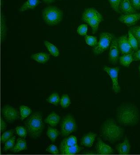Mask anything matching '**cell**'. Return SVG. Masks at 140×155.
<instances>
[{"mask_svg":"<svg viewBox=\"0 0 140 155\" xmlns=\"http://www.w3.org/2000/svg\"><path fill=\"white\" fill-rule=\"evenodd\" d=\"M117 119L119 123L124 126L135 125L139 120L138 109L131 104L122 105L118 109Z\"/></svg>","mask_w":140,"mask_h":155,"instance_id":"6da1fadb","label":"cell"},{"mask_svg":"<svg viewBox=\"0 0 140 155\" xmlns=\"http://www.w3.org/2000/svg\"><path fill=\"white\" fill-rule=\"evenodd\" d=\"M123 129L112 119L105 122L101 127L103 137L108 141L114 143L121 139L123 135Z\"/></svg>","mask_w":140,"mask_h":155,"instance_id":"7a4b0ae2","label":"cell"},{"mask_svg":"<svg viewBox=\"0 0 140 155\" xmlns=\"http://www.w3.org/2000/svg\"><path fill=\"white\" fill-rule=\"evenodd\" d=\"M28 134L32 137H40L43 128L42 115L40 113H35L29 117L25 122Z\"/></svg>","mask_w":140,"mask_h":155,"instance_id":"3957f363","label":"cell"},{"mask_svg":"<svg viewBox=\"0 0 140 155\" xmlns=\"http://www.w3.org/2000/svg\"><path fill=\"white\" fill-rule=\"evenodd\" d=\"M82 18L85 22L90 25L94 34L97 32L99 24L103 20L102 15L94 8L86 9L83 13Z\"/></svg>","mask_w":140,"mask_h":155,"instance_id":"277c9868","label":"cell"},{"mask_svg":"<svg viewBox=\"0 0 140 155\" xmlns=\"http://www.w3.org/2000/svg\"><path fill=\"white\" fill-rule=\"evenodd\" d=\"M43 21L49 25H55L62 21L63 12L58 8L50 6L42 11Z\"/></svg>","mask_w":140,"mask_h":155,"instance_id":"5b68a950","label":"cell"},{"mask_svg":"<svg viewBox=\"0 0 140 155\" xmlns=\"http://www.w3.org/2000/svg\"><path fill=\"white\" fill-rule=\"evenodd\" d=\"M114 36L108 32L103 33L100 35V39L97 45L93 48L94 53L96 54H102L110 46Z\"/></svg>","mask_w":140,"mask_h":155,"instance_id":"8992f818","label":"cell"},{"mask_svg":"<svg viewBox=\"0 0 140 155\" xmlns=\"http://www.w3.org/2000/svg\"><path fill=\"white\" fill-rule=\"evenodd\" d=\"M77 124L74 118L71 115H68L63 118L61 124V134L67 137L76 131Z\"/></svg>","mask_w":140,"mask_h":155,"instance_id":"52a82bcc","label":"cell"},{"mask_svg":"<svg viewBox=\"0 0 140 155\" xmlns=\"http://www.w3.org/2000/svg\"><path fill=\"white\" fill-rule=\"evenodd\" d=\"M103 70L109 75L112 80L113 84V90L114 93L118 94L121 91V88L118 82V74H119V67L110 68L105 66Z\"/></svg>","mask_w":140,"mask_h":155,"instance_id":"ba28073f","label":"cell"},{"mask_svg":"<svg viewBox=\"0 0 140 155\" xmlns=\"http://www.w3.org/2000/svg\"><path fill=\"white\" fill-rule=\"evenodd\" d=\"M118 41L119 51L121 54L125 55L134 53V50L129 43L128 37L127 35L121 36L118 39Z\"/></svg>","mask_w":140,"mask_h":155,"instance_id":"9c48e42d","label":"cell"},{"mask_svg":"<svg viewBox=\"0 0 140 155\" xmlns=\"http://www.w3.org/2000/svg\"><path fill=\"white\" fill-rule=\"evenodd\" d=\"M119 49L118 39L113 37L110 46V50L109 54V60L113 65L117 64L119 58Z\"/></svg>","mask_w":140,"mask_h":155,"instance_id":"30bf717a","label":"cell"},{"mask_svg":"<svg viewBox=\"0 0 140 155\" xmlns=\"http://www.w3.org/2000/svg\"><path fill=\"white\" fill-rule=\"evenodd\" d=\"M2 113L5 119L9 123L13 122L18 117V113L16 109L9 105L5 106L2 110Z\"/></svg>","mask_w":140,"mask_h":155,"instance_id":"8fae6325","label":"cell"},{"mask_svg":"<svg viewBox=\"0 0 140 155\" xmlns=\"http://www.w3.org/2000/svg\"><path fill=\"white\" fill-rule=\"evenodd\" d=\"M140 20V13L122 14L119 18L120 22L128 26H131L136 24Z\"/></svg>","mask_w":140,"mask_h":155,"instance_id":"7c38bea8","label":"cell"},{"mask_svg":"<svg viewBox=\"0 0 140 155\" xmlns=\"http://www.w3.org/2000/svg\"><path fill=\"white\" fill-rule=\"evenodd\" d=\"M137 10L132 6L130 0H122L119 7V13L123 14H135Z\"/></svg>","mask_w":140,"mask_h":155,"instance_id":"4fadbf2b","label":"cell"},{"mask_svg":"<svg viewBox=\"0 0 140 155\" xmlns=\"http://www.w3.org/2000/svg\"><path fill=\"white\" fill-rule=\"evenodd\" d=\"M96 149L98 154L109 155L113 153V149L104 143L100 138L98 139L96 145Z\"/></svg>","mask_w":140,"mask_h":155,"instance_id":"5bb4252c","label":"cell"},{"mask_svg":"<svg viewBox=\"0 0 140 155\" xmlns=\"http://www.w3.org/2000/svg\"><path fill=\"white\" fill-rule=\"evenodd\" d=\"M97 135L94 133L90 132L84 135L81 139V143L85 147L90 148L92 146Z\"/></svg>","mask_w":140,"mask_h":155,"instance_id":"9a60e30c","label":"cell"},{"mask_svg":"<svg viewBox=\"0 0 140 155\" xmlns=\"http://www.w3.org/2000/svg\"><path fill=\"white\" fill-rule=\"evenodd\" d=\"M131 146L127 138L126 137L124 141L117 146V150L120 154L126 155L129 153Z\"/></svg>","mask_w":140,"mask_h":155,"instance_id":"2e32d148","label":"cell"},{"mask_svg":"<svg viewBox=\"0 0 140 155\" xmlns=\"http://www.w3.org/2000/svg\"><path fill=\"white\" fill-rule=\"evenodd\" d=\"M76 144H77V140L76 137L74 136H70L64 139L61 142L60 145V150L74 146Z\"/></svg>","mask_w":140,"mask_h":155,"instance_id":"e0dca14e","label":"cell"},{"mask_svg":"<svg viewBox=\"0 0 140 155\" xmlns=\"http://www.w3.org/2000/svg\"><path fill=\"white\" fill-rule=\"evenodd\" d=\"M27 149L26 141L24 139L19 138L17 139L15 146L12 148L11 151L14 153H18L20 151Z\"/></svg>","mask_w":140,"mask_h":155,"instance_id":"ac0fdd59","label":"cell"},{"mask_svg":"<svg viewBox=\"0 0 140 155\" xmlns=\"http://www.w3.org/2000/svg\"><path fill=\"white\" fill-rule=\"evenodd\" d=\"M31 58L40 63L45 64L49 61L50 55L45 53H38L32 55Z\"/></svg>","mask_w":140,"mask_h":155,"instance_id":"d6986e66","label":"cell"},{"mask_svg":"<svg viewBox=\"0 0 140 155\" xmlns=\"http://www.w3.org/2000/svg\"><path fill=\"white\" fill-rule=\"evenodd\" d=\"M60 118L59 115L54 113L49 114L44 120L46 123L48 124L52 127H55L60 121Z\"/></svg>","mask_w":140,"mask_h":155,"instance_id":"ffe728a7","label":"cell"},{"mask_svg":"<svg viewBox=\"0 0 140 155\" xmlns=\"http://www.w3.org/2000/svg\"><path fill=\"white\" fill-rule=\"evenodd\" d=\"M82 148L79 147L77 144L68 147L60 150L61 154L63 155H74L77 154L82 150Z\"/></svg>","mask_w":140,"mask_h":155,"instance_id":"44dd1931","label":"cell"},{"mask_svg":"<svg viewBox=\"0 0 140 155\" xmlns=\"http://www.w3.org/2000/svg\"><path fill=\"white\" fill-rule=\"evenodd\" d=\"M40 3L39 0H28L20 9V12H24L28 9H33Z\"/></svg>","mask_w":140,"mask_h":155,"instance_id":"7402d4cb","label":"cell"},{"mask_svg":"<svg viewBox=\"0 0 140 155\" xmlns=\"http://www.w3.org/2000/svg\"><path fill=\"white\" fill-rule=\"evenodd\" d=\"M133 61V54H125L119 58L120 64L125 67H129Z\"/></svg>","mask_w":140,"mask_h":155,"instance_id":"603a6c76","label":"cell"},{"mask_svg":"<svg viewBox=\"0 0 140 155\" xmlns=\"http://www.w3.org/2000/svg\"><path fill=\"white\" fill-rule=\"evenodd\" d=\"M44 44L51 55L55 57H58L59 55V51L54 45L47 41H45Z\"/></svg>","mask_w":140,"mask_h":155,"instance_id":"cb8c5ba5","label":"cell"},{"mask_svg":"<svg viewBox=\"0 0 140 155\" xmlns=\"http://www.w3.org/2000/svg\"><path fill=\"white\" fill-rule=\"evenodd\" d=\"M46 134L51 141L55 142L59 135V131L56 128L49 126Z\"/></svg>","mask_w":140,"mask_h":155,"instance_id":"d4e9b609","label":"cell"},{"mask_svg":"<svg viewBox=\"0 0 140 155\" xmlns=\"http://www.w3.org/2000/svg\"><path fill=\"white\" fill-rule=\"evenodd\" d=\"M128 40L134 52L138 50V42L129 30L128 31Z\"/></svg>","mask_w":140,"mask_h":155,"instance_id":"484cf974","label":"cell"},{"mask_svg":"<svg viewBox=\"0 0 140 155\" xmlns=\"http://www.w3.org/2000/svg\"><path fill=\"white\" fill-rule=\"evenodd\" d=\"M20 112L21 119L23 120L24 119L28 117L32 113V110L29 107L23 105L20 107Z\"/></svg>","mask_w":140,"mask_h":155,"instance_id":"4316f807","label":"cell"},{"mask_svg":"<svg viewBox=\"0 0 140 155\" xmlns=\"http://www.w3.org/2000/svg\"><path fill=\"white\" fill-rule=\"evenodd\" d=\"M15 140H16V137L15 136H13L12 137L10 138L5 142L4 147L3 148V152H6L14 148L15 146Z\"/></svg>","mask_w":140,"mask_h":155,"instance_id":"83f0119b","label":"cell"},{"mask_svg":"<svg viewBox=\"0 0 140 155\" xmlns=\"http://www.w3.org/2000/svg\"><path fill=\"white\" fill-rule=\"evenodd\" d=\"M47 101L49 103L57 105L60 103V99L57 93H54L49 96Z\"/></svg>","mask_w":140,"mask_h":155,"instance_id":"f1b7e54d","label":"cell"},{"mask_svg":"<svg viewBox=\"0 0 140 155\" xmlns=\"http://www.w3.org/2000/svg\"><path fill=\"white\" fill-rule=\"evenodd\" d=\"M59 104L63 108H65L68 107L71 104V101L68 95L66 94H63L60 99Z\"/></svg>","mask_w":140,"mask_h":155,"instance_id":"f546056e","label":"cell"},{"mask_svg":"<svg viewBox=\"0 0 140 155\" xmlns=\"http://www.w3.org/2000/svg\"><path fill=\"white\" fill-rule=\"evenodd\" d=\"M16 133L18 136L22 138L25 139L27 136V134L28 133L27 128L23 126H18L16 127Z\"/></svg>","mask_w":140,"mask_h":155,"instance_id":"4dcf8cb0","label":"cell"},{"mask_svg":"<svg viewBox=\"0 0 140 155\" xmlns=\"http://www.w3.org/2000/svg\"><path fill=\"white\" fill-rule=\"evenodd\" d=\"M14 130L11 129L4 132L2 136L1 141L2 143H4L10 138L14 136Z\"/></svg>","mask_w":140,"mask_h":155,"instance_id":"1f68e13d","label":"cell"},{"mask_svg":"<svg viewBox=\"0 0 140 155\" xmlns=\"http://www.w3.org/2000/svg\"><path fill=\"white\" fill-rule=\"evenodd\" d=\"M133 36L138 42L139 46L140 44V26H134L130 28L129 29Z\"/></svg>","mask_w":140,"mask_h":155,"instance_id":"d6a6232c","label":"cell"},{"mask_svg":"<svg viewBox=\"0 0 140 155\" xmlns=\"http://www.w3.org/2000/svg\"><path fill=\"white\" fill-rule=\"evenodd\" d=\"M85 39L86 43L90 46H92V47L95 46L98 44L97 38L93 36L86 35L85 36Z\"/></svg>","mask_w":140,"mask_h":155,"instance_id":"836d02e7","label":"cell"},{"mask_svg":"<svg viewBox=\"0 0 140 155\" xmlns=\"http://www.w3.org/2000/svg\"><path fill=\"white\" fill-rule=\"evenodd\" d=\"M110 6L115 12L119 13V7L122 0H108Z\"/></svg>","mask_w":140,"mask_h":155,"instance_id":"e575fe53","label":"cell"},{"mask_svg":"<svg viewBox=\"0 0 140 155\" xmlns=\"http://www.w3.org/2000/svg\"><path fill=\"white\" fill-rule=\"evenodd\" d=\"M88 31V27L87 25H82L77 28L78 34L82 36H86Z\"/></svg>","mask_w":140,"mask_h":155,"instance_id":"d590c367","label":"cell"},{"mask_svg":"<svg viewBox=\"0 0 140 155\" xmlns=\"http://www.w3.org/2000/svg\"><path fill=\"white\" fill-rule=\"evenodd\" d=\"M46 151L52 154L56 155L59 154V151L57 147L54 144H52L49 145L48 148L46 149Z\"/></svg>","mask_w":140,"mask_h":155,"instance_id":"8d00e7d4","label":"cell"},{"mask_svg":"<svg viewBox=\"0 0 140 155\" xmlns=\"http://www.w3.org/2000/svg\"><path fill=\"white\" fill-rule=\"evenodd\" d=\"M133 7L136 10H140V0H130Z\"/></svg>","mask_w":140,"mask_h":155,"instance_id":"74e56055","label":"cell"},{"mask_svg":"<svg viewBox=\"0 0 140 155\" xmlns=\"http://www.w3.org/2000/svg\"><path fill=\"white\" fill-rule=\"evenodd\" d=\"M133 61H140V49L133 53Z\"/></svg>","mask_w":140,"mask_h":155,"instance_id":"f35d334b","label":"cell"},{"mask_svg":"<svg viewBox=\"0 0 140 155\" xmlns=\"http://www.w3.org/2000/svg\"><path fill=\"white\" fill-rule=\"evenodd\" d=\"M1 133H2L6 129L7 125H6L5 122L4 121L2 118H1Z\"/></svg>","mask_w":140,"mask_h":155,"instance_id":"ab89813d","label":"cell"},{"mask_svg":"<svg viewBox=\"0 0 140 155\" xmlns=\"http://www.w3.org/2000/svg\"><path fill=\"white\" fill-rule=\"evenodd\" d=\"M55 1L56 0H43V1L46 4L51 3Z\"/></svg>","mask_w":140,"mask_h":155,"instance_id":"60d3db41","label":"cell"},{"mask_svg":"<svg viewBox=\"0 0 140 155\" xmlns=\"http://www.w3.org/2000/svg\"><path fill=\"white\" fill-rule=\"evenodd\" d=\"M139 70L140 74V64L139 66Z\"/></svg>","mask_w":140,"mask_h":155,"instance_id":"b9f144b4","label":"cell"},{"mask_svg":"<svg viewBox=\"0 0 140 155\" xmlns=\"http://www.w3.org/2000/svg\"><path fill=\"white\" fill-rule=\"evenodd\" d=\"M139 46H140V44L139 45Z\"/></svg>","mask_w":140,"mask_h":155,"instance_id":"7bdbcfd3","label":"cell"}]
</instances>
